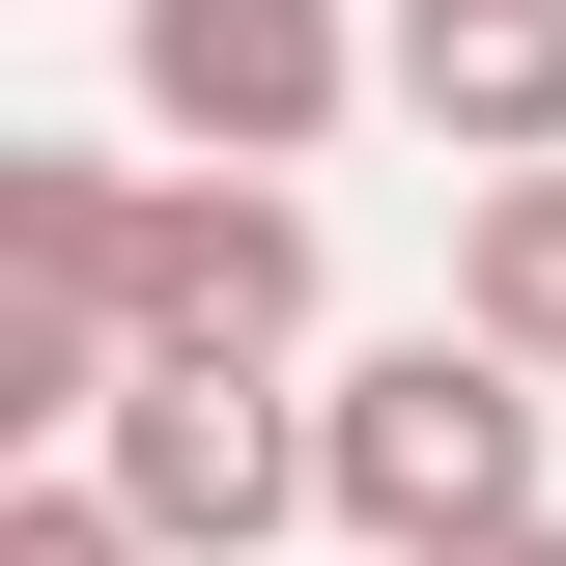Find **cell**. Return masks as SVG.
I'll list each match as a JSON object with an SVG mask.
<instances>
[{
	"mask_svg": "<svg viewBox=\"0 0 566 566\" xmlns=\"http://www.w3.org/2000/svg\"><path fill=\"white\" fill-rule=\"evenodd\" d=\"M538 397H566V368H510L482 312H424V340L312 368V482H340V538L397 566V538H482V510H538Z\"/></svg>",
	"mask_w": 566,
	"mask_h": 566,
	"instance_id": "cell-1",
	"label": "cell"
},
{
	"mask_svg": "<svg viewBox=\"0 0 566 566\" xmlns=\"http://www.w3.org/2000/svg\"><path fill=\"white\" fill-rule=\"evenodd\" d=\"M114 114L199 142V170H312L397 85H368V0H114Z\"/></svg>",
	"mask_w": 566,
	"mask_h": 566,
	"instance_id": "cell-2",
	"label": "cell"
},
{
	"mask_svg": "<svg viewBox=\"0 0 566 566\" xmlns=\"http://www.w3.org/2000/svg\"><path fill=\"white\" fill-rule=\"evenodd\" d=\"M85 482H114V510H142L170 566H255L283 510H340V482H312V397H283V368H170V340L114 368V424H85Z\"/></svg>",
	"mask_w": 566,
	"mask_h": 566,
	"instance_id": "cell-3",
	"label": "cell"
},
{
	"mask_svg": "<svg viewBox=\"0 0 566 566\" xmlns=\"http://www.w3.org/2000/svg\"><path fill=\"white\" fill-rule=\"evenodd\" d=\"M142 340L170 368H312V199L283 170H170L142 199Z\"/></svg>",
	"mask_w": 566,
	"mask_h": 566,
	"instance_id": "cell-4",
	"label": "cell"
},
{
	"mask_svg": "<svg viewBox=\"0 0 566 566\" xmlns=\"http://www.w3.org/2000/svg\"><path fill=\"white\" fill-rule=\"evenodd\" d=\"M368 85L453 170H566V0H368Z\"/></svg>",
	"mask_w": 566,
	"mask_h": 566,
	"instance_id": "cell-5",
	"label": "cell"
},
{
	"mask_svg": "<svg viewBox=\"0 0 566 566\" xmlns=\"http://www.w3.org/2000/svg\"><path fill=\"white\" fill-rule=\"evenodd\" d=\"M453 312H482L510 368H566V170H482V199H453Z\"/></svg>",
	"mask_w": 566,
	"mask_h": 566,
	"instance_id": "cell-6",
	"label": "cell"
},
{
	"mask_svg": "<svg viewBox=\"0 0 566 566\" xmlns=\"http://www.w3.org/2000/svg\"><path fill=\"white\" fill-rule=\"evenodd\" d=\"M0 566H170V538H142L85 453H29V482H0Z\"/></svg>",
	"mask_w": 566,
	"mask_h": 566,
	"instance_id": "cell-7",
	"label": "cell"
},
{
	"mask_svg": "<svg viewBox=\"0 0 566 566\" xmlns=\"http://www.w3.org/2000/svg\"><path fill=\"white\" fill-rule=\"evenodd\" d=\"M397 566H566V510H482V538H397Z\"/></svg>",
	"mask_w": 566,
	"mask_h": 566,
	"instance_id": "cell-8",
	"label": "cell"
}]
</instances>
